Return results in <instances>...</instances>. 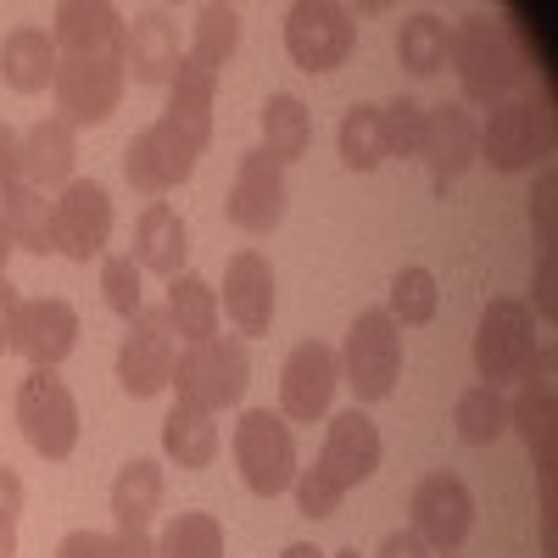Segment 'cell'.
<instances>
[{"mask_svg": "<svg viewBox=\"0 0 558 558\" xmlns=\"http://www.w3.org/2000/svg\"><path fill=\"white\" fill-rule=\"evenodd\" d=\"M279 558H324V553H318L313 542H291V547H286V553H279Z\"/></svg>", "mask_w": 558, "mask_h": 558, "instance_id": "obj_51", "label": "cell"}, {"mask_svg": "<svg viewBox=\"0 0 558 558\" xmlns=\"http://www.w3.org/2000/svg\"><path fill=\"white\" fill-rule=\"evenodd\" d=\"M375 558H430V547L418 542L413 531H391V536L380 542V553H375Z\"/></svg>", "mask_w": 558, "mask_h": 558, "instance_id": "obj_45", "label": "cell"}, {"mask_svg": "<svg viewBox=\"0 0 558 558\" xmlns=\"http://www.w3.org/2000/svg\"><path fill=\"white\" fill-rule=\"evenodd\" d=\"M162 452L179 463V470H207V463L218 458V425H213V413L173 402L168 418H162Z\"/></svg>", "mask_w": 558, "mask_h": 558, "instance_id": "obj_28", "label": "cell"}, {"mask_svg": "<svg viewBox=\"0 0 558 558\" xmlns=\"http://www.w3.org/2000/svg\"><path fill=\"white\" fill-rule=\"evenodd\" d=\"M357 23L336 0H296L286 17V51L302 73H336L352 57Z\"/></svg>", "mask_w": 558, "mask_h": 558, "instance_id": "obj_8", "label": "cell"}, {"mask_svg": "<svg viewBox=\"0 0 558 558\" xmlns=\"http://www.w3.org/2000/svg\"><path fill=\"white\" fill-rule=\"evenodd\" d=\"M51 39L57 57L68 62H123L129 23L118 17V7H101V0H62Z\"/></svg>", "mask_w": 558, "mask_h": 558, "instance_id": "obj_14", "label": "cell"}, {"mask_svg": "<svg viewBox=\"0 0 558 558\" xmlns=\"http://www.w3.org/2000/svg\"><path fill=\"white\" fill-rule=\"evenodd\" d=\"M73 162H78V140L62 118H39L23 134V184H34V191H68Z\"/></svg>", "mask_w": 558, "mask_h": 558, "instance_id": "obj_25", "label": "cell"}, {"mask_svg": "<svg viewBox=\"0 0 558 558\" xmlns=\"http://www.w3.org/2000/svg\"><path fill=\"white\" fill-rule=\"evenodd\" d=\"M73 347H78V313H73V302H62V296L17 302V318H12V352L17 357H28L34 368H57Z\"/></svg>", "mask_w": 558, "mask_h": 558, "instance_id": "obj_18", "label": "cell"}, {"mask_svg": "<svg viewBox=\"0 0 558 558\" xmlns=\"http://www.w3.org/2000/svg\"><path fill=\"white\" fill-rule=\"evenodd\" d=\"M168 318H173V330L184 336V341H207V336H218V318H223V307H218V291L207 286L202 274H179V279H168Z\"/></svg>", "mask_w": 558, "mask_h": 558, "instance_id": "obj_29", "label": "cell"}, {"mask_svg": "<svg viewBox=\"0 0 558 558\" xmlns=\"http://www.w3.org/2000/svg\"><path fill=\"white\" fill-rule=\"evenodd\" d=\"M336 386H341V357H336V347L302 341V347L286 357V375H279V408H286V418H296V425H313V418L330 413Z\"/></svg>", "mask_w": 558, "mask_h": 558, "instance_id": "obj_15", "label": "cell"}, {"mask_svg": "<svg viewBox=\"0 0 558 558\" xmlns=\"http://www.w3.org/2000/svg\"><path fill=\"white\" fill-rule=\"evenodd\" d=\"M241 51V12L235 7H202L196 12V45H191V62L202 68H223L229 57Z\"/></svg>", "mask_w": 558, "mask_h": 558, "instance_id": "obj_35", "label": "cell"}, {"mask_svg": "<svg viewBox=\"0 0 558 558\" xmlns=\"http://www.w3.org/2000/svg\"><path fill=\"white\" fill-rule=\"evenodd\" d=\"M536 352V324L531 307L514 296H492L481 313V330H475V368H481V386H502V380H520L525 357Z\"/></svg>", "mask_w": 558, "mask_h": 558, "instance_id": "obj_9", "label": "cell"}, {"mask_svg": "<svg viewBox=\"0 0 558 558\" xmlns=\"http://www.w3.org/2000/svg\"><path fill=\"white\" fill-rule=\"evenodd\" d=\"M318 470L330 475L341 492L363 486L368 475L380 470V430H375V418H368L363 408H347V413L330 418V436H324Z\"/></svg>", "mask_w": 558, "mask_h": 558, "instance_id": "obj_20", "label": "cell"}, {"mask_svg": "<svg viewBox=\"0 0 558 558\" xmlns=\"http://www.w3.org/2000/svg\"><path fill=\"white\" fill-rule=\"evenodd\" d=\"M286 168H279L263 146L241 157L235 168V184H229V223L246 229V235H268V229H279V218H286Z\"/></svg>", "mask_w": 558, "mask_h": 558, "instance_id": "obj_17", "label": "cell"}, {"mask_svg": "<svg viewBox=\"0 0 558 558\" xmlns=\"http://www.w3.org/2000/svg\"><path fill=\"white\" fill-rule=\"evenodd\" d=\"M12 318H17V291L12 279H0V352H12Z\"/></svg>", "mask_w": 558, "mask_h": 558, "instance_id": "obj_47", "label": "cell"}, {"mask_svg": "<svg viewBox=\"0 0 558 558\" xmlns=\"http://www.w3.org/2000/svg\"><path fill=\"white\" fill-rule=\"evenodd\" d=\"M418 157L430 162L436 196H447L452 184L463 179V168L481 157V123H475V112L463 107V101L430 107V112H425V146H418Z\"/></svg>", "mask_w": 558, "mask_h": 558, "instance_id": "obj_16", "label": "cell"}, {"mask_svg": "<svg viewBox=\"0 0 558 558\" xmlns=\"http://www.w3.org/2000/svg\"><path fill=\"white\" fill-rule=\"evenodd\" d=\"M162 508V463L129 458L112 481V520L118 531H151V514Z\"/></svg>", "mask_w": 558, "mask_h": 558, "instance_id": "obj_27", "label": "cell"}, {"mask_svg": "<svg viewBox=\"0 0 558 558\" xmlns=\"http://www.w3.org/2000/svg\"><path fill=\"white\" fill-rule=\"evenodd\" d=\"M173 363H179V330H173L168 307H140L118 347V386L134 402H146V397L168 391Z\"/></svg>", "mask_w": 558, "mask_h": 558, "instance_id": "obj_7", "label": "cell"}, {"mask_svg": "<svg viewBox=\"0 0 558 558\" xmlns=\"http://www.w3.org/2000/svg\"><path fill=\"white\" fill-rule=\"evenodd\" d=\"M17 430L39 458H51V463H62L78 447V402H73V391H68V380L57 375V368H28L23 375V386H17Z\"/></svg>", "mask_w": 558, "mask_h": 558, "instance_id": "obj_4", "label": "cell"}, {"mask_svg": "<svg viewBox=\"0 0 558 558\" xmlns=\"http://www.w3.org/2000/svg\"><path fill=\"white\" fill-rule=\"evenodd\" d=\"M112 553H118V558H157V542H151L146 531H118V536H112Z\"/></svg>", "mask_w": 558, "mask_h": 558, "instance_id": "obj_46", "label": "cell"}, {"mask_svg": "<svg viewBox=\"0 0 558 558\" xmlns=\"http://www.w3.org/2000/svg\"><path fill=\"white\" fill-rule=\"evenodd\" d=\"M213 89H218L213 68L179 57V68L168 78V112H162V123L179 129L196 151H207V140H213Z\"/></svg>", "mask_w": 558, "mask_h": 558, "instance_id": "obj_23", "label": "cell"}, {"mask_svg": "<svg viewBox=\"0 0 558 558\" xmlns=\"http://www.w3.org/2000/svg\"><path fill=\"white\" fill-rule=\"evenodd\" d=\"M452 425H458V436L470 441V447H492L502 430H508V402H502V391L497 386H470L458 397V408H452Z\"/></svg>", "mask_w": 558, "mask_h": 558, "instance_id": "obj_33", "label": "cell"}, {"mask_svg": "<svg viewBox=\"0 0 558 558\" xmlns=\"http://www.w3.org/2000/svg\"><path fill=\"white\" fill-rule=\"evenodd\" d=\"M380 134H386V157H418L425 146V107L413 96H397L380 107Z\"/></svg>", "mask_w": 558, "mask_h": 558, "instance_id": "obj_38", "label": "cell"}, {"mask_svg": "<svg viewBox=\"0 0 558 558\" xmlns=\"http://www.w3.org/2000/svg\"><path fill=\"white\" fill-rule=\"evenodd\" d=\"M447 34H452V28H447L436 12L402 17V28H397V62H402L408 73H418V78L441 73V68H447Z\"/></svg>", "mask_w": 558, "mask_h": 558, "instance_id": "obj_31", "label": "cell"}, {"mask_svg": "<svg viewBox=\"0 0 558 558\" xmlns=\"http://www.w3.org/2000/svg\"><path fill=\"white\" fill-rule=\"evenodd\" d=\"M23 475L12 470V463H0V520H17L23 514Z\"/></svg>", "mask_w": 558, "mask_h": 558, "instance_id": "obj_43", "label": "cell"}, {"mask_svg": "<svg viewBox=\"0 0 558 558\" xmlns=\"http://www.w3.org/2000/svg\"><path fill=\"white\" fill-rule=\"evenodd\" d=\"M447 57L458 68L463 101H475V107H502L508 89L525 78V57L514 51L508 28L492 23V17H463L447 34Z\"/></svg>", "mask_w": 558, "mask_h": 558, "instance_id": "obj_1", "label": "cell"}, {"mask_svg": "<svg viewBox=\"0 0 558 558\" xmlns=\"http://www.w3.org/2000/svg\"><path fill=\"white\" fill-rule=\"evenodd\" d=\"M336 558H363V553H357V547H347V553H336Z\"/></svg>", "mask_w": 558, "mask_h": 558, "instance_id": "obj_52", "label": "cell"}, {"mask_svg": "<svg viewBox=\"0 0 558 558\" xmlns=\"http://www.w3.org/2000/svg\"><path fill=\"white\" fill-rule=\"evenodd\" d=\"M112 235V196L96 179H73L68 191L51 202V241L68 263H89L107 252Z\"/></svg>", "mask_w": 558, "mask_h": 558, "instance_id": "obj_11", "label": "cell"}, {"mask_svg": "<svg viewBox=\"0 0 558 558\" xmlns=\"http://www.w3.org/2000/svg\"><path fill=\"white\" fill-rule=\"evenodd\" d=\"M17 246H12V229H7V218H0V279H7V257H12Z\"/></svg>", "mask_w": 558, "mask_h": 558, "instance_id": "obj_50", "label": "cell"}, {"mask_svg": "<svg viewBox=\"0 0 558 558\" xmlns=\"http://www.w3.org/2000/svg\"><path fill=\"white\" fill-rule=\"evenodd\" d=\"M307 146H313V118H307V107H302L296 96H268V107H263V151L286 168V162L307 157Z\"/></svg>", "mask_w": 558, "mask_h": 558, "instance_id": "obj_30", "label": "cell"}, {"mask_svg": "<svg viewBox=\"0 0 558 558\" xmlns=\"http://www.w3.org/2000/svg\"><path fill=\"white\" fill-rule=\"evenodd\" d=\"M436 302H441L436 274H430V268H402V274L391 279L386 313H391L397 324H430V318H436Z\"/></svg>", "mask_w": 558, "mask_h": 558, "instance_id": "obj_37", "label": "cell"}, {"mask_svg": "<svg viewBox=\"0 0 558 558\" xmlns=\"http://www.w3.org/2000/svg\"><path fill=\"white\" fill-rule=\"evenodd\" d=\"M0 218H7L17 252H34V257L57 252V241H51V202H45V191H34V184H23V191L0 207Z\"/></svg>", "mask_w": 558, "mask_h": 558, "instance_id": "obj_32", "label": "cell"}, {"mask_svg": "<svg viewBox=\"0 0 558 558\" xmlns=\"http://www.w3.org/2000/svg\"><path fill=\"white\" fill-rule=\"evenodd\" d=\"M553 252H542V279H536V313L542 318H553Z\"/></svg>", "mask_w": 558, "mask_h": 558, "instance_id": "obj_48", "label": "cell"}, {"mask_svg": "<svg viewBox=\"0 0 558 558\" xmlns=\"http://www.w3.org/2000/svg\"><path fill=\"white\" fill-rule=\"evenodd\" d=\"M291 492H296V508H302L307 520H330L336 508H341V497H347V492H341V486H336L330 475L318 470V463H313V470H296Z\"/></svg>", "mask_w": 558, "mask_h": 558, "instance_id": "obj_40", "label": "cell"}, {"mask_svg": "<svg viewBox=\"0 0 558 558\" xmlns=\"http://www.w3.org/2000/svg\"><path fill=\"white\" fill-rule=\"evenodd\" d=\"M157 558H223V525L213 514H173L157 536Z\"/></svg>", "mask_w": 558, "mask_h": 558, "instance_id": "obj_34", "label": "cell"}, {"mask_svg": "<svg viewBox=\"0 0 558 558\" xmlns=\"http://www.w3.org/2000/svg\"><path fill=\"white\" fill-rule=\"evenodd\" d=\"M173 68H179V23L162 7L134 12L129 45H123V73H134V84H168Z\"/></svg>", "mask_w": 558, "mask_h": 558, "instance_id": "obj_22", "label": "cell"}, {"mask_svg": "<svg viewBox=\"0 0 558 558\" xmlns=\"http://www.w3.org/2000/svg\"><path fill=\"white\" fill-rule=\"evenodd\" d=\"M531 223H542V252H553V173H542V191L531 196Z\"/></svg>", "mask_w": 558, "mask_h": 558, "instance_id": "obj_44", "label": "cell"}, {"mask_svg": "<svg viewBox=\"0 0 558 558\" xmlns=\"http://www.w3.org/2000/svg\"><path fill=\"white\" fill-rule=\"evenodd\" d=\"M341 162L352 173H375L386 162V134H380V107H352L341 118Z\"/></svg>", "mask_w": 558, "mask_h": 558, "instance_id": "obj_36", "label": "cell"}, {"mask_svg": "<svg viewBox=\"0 0 558 558\" xmlns=\"http://www.w3.org/2000/svg\"><path fill=\"white\" fill-rule=\"evenodd\" d=\"M134 268L140 274H162V279H179L184 274V257H191V235H184V218L168 207V202H151L134 223Z\"/></svg>", "mask_w": 558, "mask_h": 558, "instance_id": "obj_24", "label": "cell"}, {"mask_svg": "<svg viewBox=\"0 0 558 558\" xmlns=\"http://www.w3.org/2000/svg\"><path fill=\"white\" fill-rule=\"evenodd\" d=\"M57 558H118V553H112V536H101V531H68Z\"/></svg>", "mask_w": 558, "mask_h": 558, "instance_id": "obj_42", "label": "cell"}, {"mask_svg": "<svg viewBox=\"0 0 558 558\" xmlns=\"http://www.w3.org/2000/svg\"><path fill=\"white\" fill-rule=\"evenodd\" d=\"M23 191V134L0 123V207Z\"/></svg>", "mask_w": 558, "mask_h": 558, "instance_id": "obj_41", "label": "cell"}, {"mask_svg": "<svg viewBox=\"0 0 558 558\" xmlns=\"http://www.w3.org/2000/svg\"><path fill=\"white\" fill-rule=\"evenodd\" d=\"M553 146H558V129H553V112L542 101H502L481 123V157L497 173L536 168L553 157Z\"/></svg>", "mask_w": 558, "mask_h": 558, "instance_id": "obj_6", "label": "cell"}, {"mask_svg": "<svg viewBox=\"0 0 558 558\" xmlns=\"http://www.w3.org/2000/svg\"><path fill=\"white\" fill-rule=\"evenodd\" d=\"M547 368H553V352H531L525 357V391L508 402V425H520V436H525V447H531V458H536V470H542V481H553V436H558V391H553V380H547Z\"/></svg>", "mask_w": 558, "mask_h": 558, "instance_id": "obj_19", "label": "cell"}, {"mask_svg": "<svg viewBox=\"0 0 558 558\" xmlns=\"http://www.w3.org/2000/svg\"><path fill=\"white\" fill-rule=\"evenodd\" d=\"M229 324H235L241 336H268V318H274V268L263 252H241L229 257L223 268V302Z\"/></svg>", "mask_w": 558, "mask_h": 558, "instance_id": "obj_21", "label": "cell"}, {"mask_svg": "<svg viewBox=\"0 0 558 558\" xmlns=\"http://www.w3.org/2000/svg\"><path fill=\"white\" fill-rule=\"evenodd\" d=\"M57 39L45 28H12L0 39V78H7L17 96H39L45 84H57Z\"/></svg>", "mask_w": 558, "mask_h": 558, "instance_id": "obj_26", "label": "cell"}, {"mask_svg": "<svg viewBox=\"0 0 558 558\" xmlns=\"http://www.w3.org/2000/svg\"><path fill=\"white\" fill-rule=\"evenodd\" d=\"M235 463H241V481H246L252 497L291 492V481H296V436L286 425V413L246 408L241 425H235Z\"/></svg>", "mask_w": 558, "mask_h": 558, "instance_id": "obj_5", "label": "cell"}, {"mask_svg": "<svg viewBox=\"0 0 558 558\" xmlns=\"http://www.w3.org/2000/svg\"><path fill=\"white\" fill-rule=\"evenodd\" d=\"M246 380H252V357H246V341L241 336H207V341H191L173 363V391L184 408H202V413H218V408H235L246 397Z\"/></svg>", "mask_w": 558, "mask_h": 558, "instance_id": "obj_2", "label": "cell"}, {"mask_svg": "<svg viewBox=\"0 0 558 558\" xmlns=\"http://www.w3.org/2000/svg\"><path fill=\"white\" fill-rule=\"evenodd\" d=\"M101 291H107V307H112L118 318H129V324H134L140 307H146V296H140V268H134V257H107V263H101Z\"/></svg>", "mask_w": 558, "mask_h": 558, "instance_id": "obj_39", "label": "cell"}, {"mask_svg": "<svg viewBox=\"0 0 558 558\" xmlns=\"http://www.w3.org/2000/svg\"><path fill=\"white\" fill-rule=\"evenodd\" d=\"M408 531L425 542V547H436V553H458L463 542H470V531H475V492L463 486L458 475H425L418 481V492H413V502H408Z\"/></svg>", "mask_w": 558, "mask_h": 558, "instance_id": "obj_10", "label": "cell"}, {"mask_svg": "<svg viewBox=\"0 0 558 558\" xmlns=\"http://www.w3.org/2000/svg\"><path fill=\"white\" fill-rule=\"evenodd\" d=\"M336 357H341V380L352 386L357 402H386L402 375V324L386 307H363Z\"/></svg>", "mask_w": 558, "mask_h": 558, "instance_id": "obj_3", "label": "cell"}, {"mask_svg": "<svg viewBox=\"0 0 558 558\" xmlns=\"http://www.w3.org/2000/svg\"><path fill=\"white\" fill-rule=\"evenodd\" d=\"M196 157H202V151L191 146V140L157 118L151 129H140V134L129 140V151H123V179L134 184L140 196H168L173 184H184V179L196 173Z\"/></svg>", "mask_w": 558, "mask_h": 558, "instance_id": "obj_12", "label": "cell"}, {"mask_svg": "<svg viewBox=\"0 0 558 558\" xmlns=\"http://www.w3.org/2000/svg\"><path fill=\"white\" fill-rule=\"evenodd\" d=\"M0 558H17V520H0Z\"/></svg>", "mask_w": 558, "mask_h": 558, "instance_id": "obj_49", "label": "cell"}, {"mask_svg": "<svg viewBox=\"0 0 558 558\" xmlns=\"http://www.w3.org/2000/svg\"><path fill=\"white\" fill-rule=\"evenodd\" d=\"M123 62H57V118L68 129H89V123H107L123 101Z\"/></svg>", "mask_w": 558, "mask_h": 558, "instance_id": "obj_13", "label": "cell"}]
</instances>
